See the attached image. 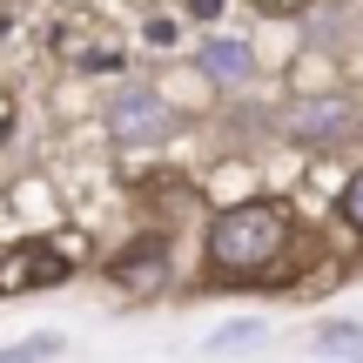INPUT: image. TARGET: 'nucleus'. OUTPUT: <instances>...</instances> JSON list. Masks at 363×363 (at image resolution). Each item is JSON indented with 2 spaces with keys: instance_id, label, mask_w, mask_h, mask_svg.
I'll use <instances>...</instances> for the list:
<instances>
[{
  "instance_id": "nucleus-10",
  "label": "nucleus",
  "mask_w": 363,
  "mask_h": 363,
  "mask_svg": "<svg viewBox=\"0 0 363 363\" xmlns=\"http://www.w3.org/2000/svg\"><path fill=\"white\" fill-rule=\"evenodd\" d=\"M337 216H343V229L363 235V169H350V182L337 189Z\"/></svg>"
},
{
  "instance_id": "nucleus-17",
  "label": "nucleus",
  "mask_w": 363,
  "mask_h": 363,
  "mask_svg": "<svg viewBox=\"0 0 363 363\" xmlns=\"http://www.w3.org/2000/svg\"><path fill=\"white\" fill-rule=\"evenodd\" d=\"M343 7H363V0H343Z\"/></svg>"
},
{
  "instance_id": "nucleus-15",
  "label": "nucleus",
  "mask_w": 363,
  "mask_h": 363,
  "mask_svg": "<svg viewBox=\"0 0 363 363\" xmlns=\"http://www.w3.org/2000/svg\"><path fill=\"white\" fill-rule=\"evenodd\" d=\"M189 13H195V21H216V13H222V0H189Z\"/></svg>"
},
{
  "instance_id": "nucleus-13",
  "label": "nucleus",
  "mask_w": 363,
  "mask_h": 363,
  "mask_svg": "<svg viewBox=\"0 0 363 363\" xmlns=\"http://www.w3.org/2000/svg\"><path fill=\"white\" fill-rule=\"evenodd\" d=\"M7 142H13V94L0 88V148H7Z\"/></svg>"
},
{
  "instance_id": "nucleus-5",
  "label": "nucleus",
  "mask_w": 363,
  "mask_h": 363,
  "mask_svg": "<svg viewBox=\"0 0 363 363\" xmlns=\"http://www.w3.org/2000/svg\"><path fill=\"white\" fill-rule=\"evenodd\" d=\"M74 276V262H67L61 242H48V235H27V242L7 249V269H0V296H27V289H54Z\"/></svg>"
},
{
  "instance_id": "nucleus-6",
  "label": "nucleus",
  "mask_w": 363,
  "mask_h": 363,
  "mask_svg": "<svg viewBox=\"0 0 363 363\" xmlns=\"http://www.w3.org/2000/svg\"><path fill=\"white\" fill-rule=\"evenodd\" d=\"M54 48H61V61L74 67V74H115V67H121V34L101 27V21H88V13H74Z\"/></svg>"
},
{
  "instance_id": "nucleus-14",
  "label": "nucleus",
  "mask_w": 363,
  "mask_h": 363,
  "mask_svg": "<svg viewBox=\"0 0 363 363\" xmlns=\"http://www.w3.org/2000/svg\"><path fill=\"white\" fill-rule=\"evenodd\" d=\"M148 40L155 48H175V21H148Z\"/></svg>"
},
{
  "instance_id": "nucleus-7",
  "label": "nucleus",
  "mask_w": 363,
  "mask_h": 363,
  "mask_svg": "<svg viewBox=\"0 0 363 363\" xmlns=\"http://www.w3.org/2000/svg\"><path fill=\"white\" fill-rule=\"evenodd\" d=\"M195 67H202L208 81H222V88H242V81L256 74V54H249V40H235V34H208L202 48H195Z\"/></svg>"
},
{
  "instance_id": "nucleus-1",
  "label": "nucleus",
  "mask_w": 363,
  "mask_h": 363,
  "mask_svg": "<svg viewBox=\"0 0 363 363\" xmlns=\"http://www.w3.org/2000/svg\"><path fill=\"white\" fill-rule=\"evenodd\" d=\"M289 256H296V208L269 202V195L216 208L208 229H202V269H208V283H222V289L276 283Z\"/></svg>"
},
{
  "instance_id": "nucleus-3",
  "label": "nucleus",
  "mask_w": 363,
  "mask_h": 363,
  "mask_svg": "<svg viewBox=\"0 0 363 363\" xmlns=\"http://www.w3.org/2000/svg\"><path fill=\"white\" fill-rule=\"evenodd\" d=\"M101 121H108V135H115V148H148V142H169L182 128V115L169 108V94H162L155 81H115Z\"/></svg>"
},
{
  "instance_id": "nucleus-4",
  "label": "nucleus",
  "mask_w": 363,
  "mask_h": 363,
  "mask_svg": "<svg viewBox=\"0 0 363 363\" xmlns=\"http://www.w3.org/2000/svg\"><path fill=\"white\" fill-rule=\"evenodd\" d=\"M108 283H115L121 296H135V303L162 296V289L175 283V235H162V229L128 235V242L108 256Z\"/></svg>"
},
{
  "instance_id": "nucleus-9",
  "label": "nucleus",
  "mask_w": 363,
  "mask_h": 363,
  "mask_svg": "<svg viewBox=\"0 0 363 363\" xmlns=\"http://www.w3.org/2000/svg\"><path fill=\"white\" fill-rule=\"evenodd\" d=\"M316 350L323 357H363V330L357 323H323L316 330Z\"/></svg>"
},
{
  "instance_id": "nucleus-2",
  "label": "nucleus",
  "mask_w": 363,
  "mask_h": 363,
  "mask_svg": "<svg viewBox=\"0 0 363 363\" xmlns=\"http://www.w3.org/2000/svg\"><path fill=\"white\" fill-rule=\"evenodd\" d=\"M269 128L283 135L289 148H310V155H330V148H350L363 135V108L350 94H303V101H283L269 115Z\"/></svg>"
},
{
  "instance_id": "nucleus-12",
  "label": "nucleus",
  "mask_w": 363,
  "mask_h": 363,
  "mask_svg": "<svg viewBox=\"0 0 363 363\" xmlns=\"http://www.w3.org/2000/svg\"><path fill=\"white\" fill-rule=\"evenodd\" d=\"M67 343L61 337H27V343H13V350H0V357H61Z\"/></svg>"
},
{
  "instance_id": "nucleus-11",
  "label": "nucleus",
  "mask_w": 363,
  "mask_h": 363,
  "mask_svg": "<svg viewBox=\"0 0 363 363\" xmlns=\"http://www.w3.org/2000/svg\"><path fill=\"white\" fill-rule=\"evenodd\" d=\"M249 7H256V13H269V21H303L316 0H249Z\"/></svg>"
},
{
  "instance_id": "nucleus-16",
  "label": "nucleus",
  "mask_w": 363,
  "mask_h": 363,
  "mask_svg": "<svg viewBox=\"0 0 363 363\" xmlns=\"http://www.w3.org/2000/svg\"><path fill=\"white\" fill-rule=\"evenodd\" d=\"M0 269H7V249H0Z\"/></svg>"
},
{
  "instance_id": "nucleus-8",
  "label": "nucleus",
  "mask_w": 363,
  "mask_h": 363,
  "mask_svg": "<svg viewBox=\"0 0 363 363\" xmlns=\"http://www.w3.org/2000/svg\"><path fill=\"white\" fill-rule=\"evenodd\" d=\"M269 337V323H262V316H242V323H229V330H216V337L202 343L208 357H222V350H249V343H262Z\"/></svg>"
}]
</instances>
